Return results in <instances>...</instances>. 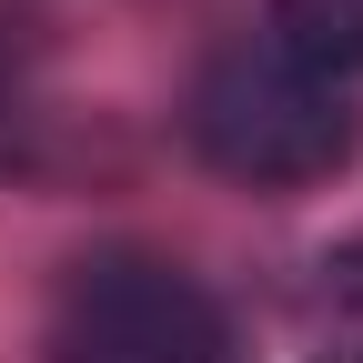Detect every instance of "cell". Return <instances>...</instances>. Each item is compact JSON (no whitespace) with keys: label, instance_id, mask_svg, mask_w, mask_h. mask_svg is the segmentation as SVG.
Returning a JSON list of instances; mask_svg holds the SVG:
<instances>
[{"label":"cell","instance_id":"cell-1","mask_svg":"<svg viewBox=\"0 0 363 363\" xmlns=\"http://www.w3.org/2000/svg\"><path fill=\"white\" fill-rule=\"evenodd\" d=\"M192 142L212 172L293 192V182H333L363 152V101L343 71L303 61L293 40H233L192 81Z\"/></svg>","mask_w":363,"mask_h":363},{"label":"cell","instance_id":"cell-2","mask_svg":"<svg viewBox=\"0 0 363 363\" xmlns=\"http://www.w3.org/2000/svg\"><path fill=\"white\" fill-rule=\"evenodd\" d=\"M51 363H233V323L182 262L91 252L51 303Z\"/></svg>","mask_w":363,"mask_h":363},{"label":"cell","instance_id":"cell-3","mask_svg":"<svg viewBox=\"0 0 363 363\" xmlns=\"http://www.w3.org/2000/svg\"><path fill=\"white\" fill-rule=\"evenodd\" d=\"M293 353L303 363H363V242L323 252L293 303Z\"/></svg>","mask_w":363,"mask_h":363},{"label":"cell","instance_id":"cell-4","mask_svg":"<svg viewBox=\"0 0 363 363\" xmlns=\"http://www.w3.org/2000/svg\"><path fill=\"white\" fill-rule=\"evenodd\" d=\"M272 40H293L323 71H363V0H272Z\"/></svg>","mask_w":363,"mask_h":363}]
</instances>
